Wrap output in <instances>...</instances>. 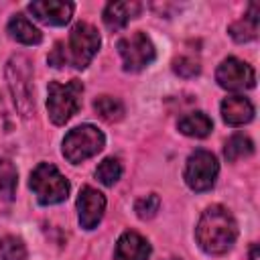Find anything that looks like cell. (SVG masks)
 <instances>
[{"mask_svg":"<svg viewBox=\"0 0 260 260\" xmlns=\"http://www.w3.org/2000/svg\"><path fill=\"white\" fill-rule=\"evenodd\" d=\"M158 207H160V199H158V195H154V193H150V195H146V197H140V199L134 203V211H136V215H138L140 219H150V217H154L156 211H158Z\"/></svg>","mask_w":260,"mask_h":260,"instance_id":"obj_23","label":"cell"},{"mask_svg":"<svg viewBox=\"0 0 260 260\" xmlns=\"http://www.w3.org/2000/svg\"><path fill=\"white\" fill-rule=\"evenodd\" d=\"M118 53L122 57L126 71H140L154 61V45L146 37V32L136 30L130 37L118 41Z\"/></svg>","mask_w":260,"mask_h":260,"instance_id":"obj_7","label":"cell"},{"mask_svg":"<svg viewBox=\"0 0 260 260\" xmlns=\"http://www.w3.org/2000/svg\"><path fill=\"white\" fill-rule=\"evenodd\" d=\"M150 244L136 232H124L116 244L118 260H148Z\"/></svg>","mask_w":260,"mask_h":260,"instance_id":"obj_12","label":"cell"},{"mask_svg":"<svg viewBox=\"0 0 260 260\" xmlns=\"http://www.w3.org/2000/svg\"><path fill=\"white\" fill-rule=\"evenodd\" d=\"M6 81L12 93L14 106L22 118H30L35 112L32 100V65L24 55H12L6 65Z\"/></svg>","mask_w":260,"mask_h":260,"instance_id":"obj_3","label":"cell"},{"mask_svg":"<svg viewBox=\"0 0 260 260\" xmlns=\"http://www.w3.org/2000/svg\"><path fill=\"white\" fill-rule=\"evenodd\" d=\"M213 128V122L209 120L207 114L203 112H193L187 114L185 118L179 120V130L185 136H193V138H205Z\"/></svg>","mask_w":260,"mask_h":260,"instance_id":"obj_17","label":"cell"},{"mask_svg":"<svg viewBox=\"0 0 260 260\" xmlns=\"http://www.w3.org/2000/svg\"><path fill=\"white\" fill-rule=\"evenodd\" d=\"M32 193L37 195L39 203L43 205H55L67 199L69 195V181L59 173V169L51 162H41L30 173L28 181Z\"/></svg>","mask_w":260,"mask_h":260,"instance_id":"obj_5","label":"cell"},{"mask_svg":"<svg viewBox=\"0 0 260 260\" xmlns=\"http://www.w3.org/2000/svg\"><path fill=\"white\" fill-rule=\"evenodd\" d=\"M140 2H130V0H126V2H110L108 6H106V10H104V22H106V26L110 28V30H122L128 22H130V18H134V16H138V12H140Z\"/></svg>","mask_w":260,"mask_h":260,"instance_id":"obj_14","label":"cell"},{"mask_svg":"<svg viewBox=\"0 0 260 260\" xmlns=\"http://www.w3.org/2000/svg\"><path fill=\"white\" fill-rule=\"evenodd\" d=\"M100 32L87 22H77L71 32L67 43H57L55 49L49 55V65L53 67H63V65H73L77 69H85L93 55L100 49Z\"/></svg>","mask_w":260,"mask_h":260,"instance_id":"obj_2","label":"cell"},{"mask_svg":"<svg viewBox=\"0 0 260 260\" xmlns=\"http://www.w3.org/2000/svg\"><path fill=\"white\" fill-rule=\"evenodd\" d=\"M250 260H260V248H258V244H254L250 248Z\"/></svg>","mask_w":260,"mask_h":260,"instance_id":"obj_25","label":"cell"},{"mask_svg":"<svg viewBox=\"0 0 260 260\" xmlns=\"http://www.w3.org/2000/svg\"><path fill=\"white\" fill-rule=\"evenodd\" d=\"M93 110L106 122H118L124 116V104H122V100H118L114 95H100L93 102Z\"/></svg>","mask_w":260,"mask_h":260,"instance_id":"obj_19","label":"cell"},{"mask_svg":"<svg viewBox=\"0 0 260 260\" xmlns=\"http://www.w3.org/2000/svg\"><path fill=\"white\" fill-rule=\"evenodd\" d=\"M0 260H26V246L16 236H4L0 240Z\"/></svg>","mask_w":260,"mask_h":260,"instance_id":"obj_21","label":"cell"},{"mask_svg":"<svg viewBox=\"0 0 260 260\" xmlns=\"http://www.w3.org/2000/svg\"><path fill=\"white\" fill-rule=\"evenodd\" d=\"M219 173V165L215 160V156L209 150H195L189 158H187V167H185V183L193 189V191H207L213 187L215 179Z\"/></svg>","mask_w":260,"mask_h":260,"instance_id":"obj_8","label":"cell"},{"mask_svg":"<svg viewBox=\"0 0 260 260\" xmlns=\"http://www.w3.org/2000/svg\"><path fill=\"white\" fill-rule=\"evenodd\" d=\"M28 10L37 20L51 26H61L69 22L73 14V4L65 0H35L28 4Z\"/></svg>","mask_w":260,"mask_h":260,"instance_id":"obj_11","label":"cell"},{"mask_svg":"<svg viewBox=\"0 0 260 260\" xmlns=\"http://www.w3.org/2000/svg\"><path fill=\"white\" fill-rule=\"evenodd\" d=\"M81 93H83V83L79 79H71L67 83L51 81L47 93V110L51 122L61 126L67 120H71L81 108Z\"/></svg>","mask_w":260,"mask_h":260,"instance_id":"obj_4","label":"cell"},{"mask_svg":"<svg viewBox=\"0 0 260 260\" xmlns=\"http://www.w3.org/2000/svg\"><path fill=\"white\" fill-rule=\"evenodd\" d=\"M215 79L217 83L223 87V89H230V91H244V89H250L254 87L256 83V73L254 69L236 59V57H228L221 61V65L217 67L215 71Z\"/></svg>","mask_w":260,"mask_h":260,"instance_id":"obj_9","label":"cell"},{"mask_svg":"<svg viewBox=\"0 0 260 260\" xmlns=\"http://www.w3.org/2000/svg\"><path fill=\"white\" fill-rule=\"evenodd\" d=\"M221 118L230 126L248 124L254 118V106L244 95H230L221 102Z\"/></svg>","mask_w":260,"mask_h":260,"instance_id":"obj_13","label":"cell"},{"mask_svg":"<svg viewBox=\"0 0 260 260\" xmlns=\"http://www.w3.org/2000/svg\"><path fill=\"white\" fill-rule=\"evenodd\" d=\"M8 32L14 41L22 43V45H39L43 41L41 30L22 14H14L8 22Z\"/></svg>","mask_w":260,"mask_h":260,"instance_id":"obj_15","label":"cell"},{"mask_svg":"<svg viewBox=\"0 0 260 260\" xmlns=\"http://www.w3.org/2000/svg\"><path fill=\"white\" fill-rule=\"evenodd\" d=\"M254 152V144L248 136L244 134H234L228 138L225 146H223V154L228 160H238V158H244V156H250Z\"/></svg>","mask_w":260,"mask_h":260,"instance_id":"obj_20","label":"cell"},{"mask_svg":"<svg viewBox=\"0 0 260 260\" xmlns=\"http://www.w3.org/2000/svg\"><path fill=\"white\" fill-rule=\"evenodd\" d=\"M95 177L100 179V183H104V185H114L120 177H122V165H120V160L118 158H104L102 162H100V167L95 169Z\"/></svg>","mask_w":260,"mask_h":260,"instance_id":"obj_22","label":"cell"},{"mask_svg":"<svg viewBox=\"0 0 260 260\" xmlns=\"http://www.w3.org/2000/svg\"><path fill=\"white\" fill-rule=\"evenodd\" d=\"M104 142L106 138L95 126L91 124L77 126L69 130V134L63 138V156L73 165L83 162L85 158H91L93 154H98L104 148Z\"/></svg>","mask_w":260,"mask_h":260,"instance_id":"obj_6","label":"cell"},{"mask_svg":"<svg viewBox=\"0 0 260 260\" xmlns=\"http://www.w3.org/2000/svg\"><path fill=\"white\" fill-rule=\"evenodd\" d=\"M16 177V167L10 160L0 158V207L14 199Z\"/></svg>","mask_w":260,"mask_h":260,"instance_id":"obj_18","label":"cell"},{"mask_svg":"<svg viewBox=\"0 0 260 260\" xmlns=\"http://www.w3.org/2000/svg\"><path fill=\"white\" fill-rule=\"evenodd\" d=\"M258 4H250V10L244 18L236 20L232 26H230V35L234 41L238 43H248L252 39H256V32H258Z\"/></svg>","mask_w":260,"mask_h":260,"instance_id":"obj_16","label":"cell"},{"mask_svg":"<svg viewBox=\"0 0 260 260\" xmlns=\"http://www.w3.org/2000/svg\"><path fill=\"white\" fill-rule=\"evenodd\" d=\"M173 69H175V73L181 75V77H195V75L201 71L199 63H197L195 59H191V57H179V59H175Z\"/></svg>","mask_w":260,"mask_h":260,"instance_id":"obj_24","label":"cell"},{"mask_svg":"<svg viewBox=\"0 0 260 260\" xmlns=\"http://www.w3.org/2000/svg\"><path fill=\"white\" fill-rule=\"evenodd\" d=\"M195 236L199 246L207 254H223L234 246L238 238V225L234 215L225 207L211 205L199 217Z\"/></svg>","mask_w":260,"mask_h":260,"instance_id":"obj_1","label":"cell"},{"mask_svg":"<svg viewBox=\"0 0 260 260\" xmlns=\"http://www.w3.org/2000/svg\"><path fill=\"white\" fill-rule=\"evenodd\" d=\"M77 211H79V223L85 230L98 228V223L104 217L106 211V197L93 189V187H83L77 197Z\"/></svg>","mask_w":260,"mask_h":260,"instance_id":"obj_10","label":"cell"}]
</instances>
